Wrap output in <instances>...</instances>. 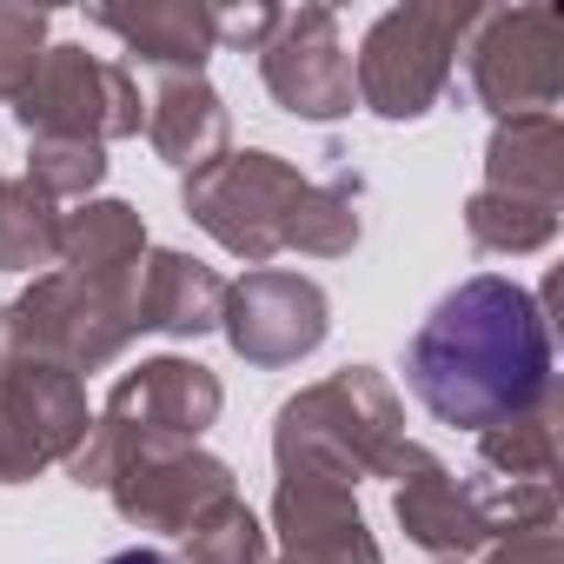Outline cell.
<instances>
[{
	"label": "cell",
	"mask_w": 564,
	"mask_h": 564,
	"mask_svg": "<svg viewBox=\"0 0 564 564\" xmlns=\"http://www.w3.org/2000/svg\"><path fill=\"white\" fill-rule=\"evenodd\" d=\"M412 399L452 432H491L551 399V326L518 279L478 272L452 286L405 346Z\"/></svg>",
	"instance_id": "obj_1"
},
{
	"label": "cell",
	"mask_w": 564,
	"mask_h": 564,
	"mask_svg": "<svg viewBox=\"0 0 564 564\" xmlns=\"http://www.w3.org/2000/svg\"><path fill=\"white\" fill-rule=\"evenodd\" d=\"M186 219L206 226L232 259L265 265L272 252H313V259H339L359 246L366 219H359V180L333 173V180H306L300 166H286L279 153H219L199 173H186Z\"/></svg>",
	"instance_id": "obj_2"
},
{
	"label": "cell",
	"mask_w": 564,
	"mask_h": 564,
	"mask_svg": "<svg viewBox=\"0 0 564 564\" xmlns=\"http://www.w3.org/2000/svg\"><path fill=\"white\" fill-rule=\"evenodd\" d=\"M140 339V265L80 279V272H41L21 300L0 306V366H67L100 372Z\"/></svg>",
	"instance_id": "obj_3"
},
{
	"label": "cell",
	"mask_w": 564,
	"mask_h": 564,
	"mask_svg": "<svg viewBox=\"0 0 564 564\" xmlns=\"http://www.w3.org/2000/svg\"><path fill=\"white\" fill-rule=\"evenodd\" d=\"M405 452V405L372 366H346L300 399L279 405L272 425V458L279 471H319L339 485L359 478H392Z\"/></svg>",
	"instance_id": "obj_4"
},
{
	"label": "cell",
	"mask_w": 564,
	"mask_h": 564,
	"mask_svg": "<svg viewBox=\"0 0 564 564\" xmlns=\"http://www.w3.org/2000/svg\"><path fill=\"white\" fill-rule=\"evenodd\" d=\"M399 524L412 544L438 551V557H471L498 538H524V531H551L557 524V491L531 485V478H458L445 458H432L425 445L405 438L399 465Z\"/></svg>",
	"instance_id": "obj_5"
},
{
	"label": "cell",
	"mask_w": 564,
	"mask_h": 564,
	"mask_svg": "<svg viewBox=\"0 0 564 564\" xmlns=\"http://www.w3.org/2000/svg\"><path fill=\"white\" fill-rule=\"evenodd\" d=\"M226 392L199 359H140L100 405V419L87 425L80 452L67 458L74 485H107L127 458L147 452H173V445H199V432L219 419Z\"/></svg>",
	"instance_id": "obj_6"
},
{
	"label": "cell",
	"mask_w": 564,
	"mask_h": 564,
	"mask_svg": "<svg viewBox=\"0 0 564 564\" xmlns=\"http://www.w3.org/2000/svg\"><path fill=\"white\" fill-rule=\"evenodd\" d=\"M478 28V8H392L372 21L359 61H352V87L359 107H372L379 120H425L438 107V94L452 87V54L458 41Z\"/></svg>",
	"instance_id": "obj_7"
},
{
	"label": "cell",
	"mask_w": 564,
	"mask_h": 564,
	"mask_svg": "<svg viewBox=\"0 0 564 564\" xmlns=\"http://www.w3.org/2000/svg\"><path fill=\"white\" fill-rule=\"evenodd\" d=\"M14 113L34 140H87V147L127 140L147 127V100H140L133 67L100 61L87 47H47L34 80L21 87Z\"/></svg>",
	"instance_id": "obj_8"
},
{
	"label": "cell",
	"mask_w": 564,
	"mask_h": 564,
	"mask_svg": "<svg viewBox=\"0 0 564 564\" xmlns=\"http://www.w3.org/2000/svg\"><path fill=\"white\" fill-rule=\"evenodd\" d=\"M471 94L498 113H557L564 94V8H498L471 28Z\"/></svg>",
	"instance_id": "obj_9"
},
{
	"label": "cell",
	"mask_w": 564,
	"mask_h": 564,
	"mask_svg": "<svg viewBox=\"0 0 564 564\" xmlns=\"http://www.w3.org/2000/svg\"><path fill=\"white\" fill-rule=\"evenodd\" d=\"M219 333L226 346L246 359V366H300L306 352L326 346L333 333V300L319 279L306 272H279V265H259L246 272L239 286H226V306H219Z\"/></svg>",
	"instance_id": "obj_10"
},
{
	"label": "cell",
	"mask_w": 564,
	"mask_h": 564,
	"mask_svg": "<svg viewBox=\"0 0 564 564\" xmlns=\"http://www.w3.org/2000/svg\"><path fill=\"white\" fill-rule=\"evenodd\" d=\"M87 425V386L67 366H0V485L67 465Z\"/></svg>",
	"instance_id": "obj_11"
},
{
	"label": "cell",
	"mask_w": 564,
	"mask_h": 564,
	"mask_svg": "<svg viewBox=\"0 0 564 564\" xmlns=\"http://www.w3.org/2000/svg\"><path fill=\"white\" fill-rule=\"evenodd\" d=\"M259 74H265V94L300 120H339L359 107L352 54L339 41L333 8H293V14L279 8V28L259 47Z\"/></svg>",
	"instance_id": "obj_12"
},
{
	"label": "cell",
	"mask_w": 564,
	"mask_h": 564,
	"mask_svg": "<svg viewBox=\"0 0 564 564\" xmlns=\"http://www.w3.org/2000/svg\"><path fill=\"white\" fill-rule=\"evenodd\" d=\"M107 491H113V511L140 531H193L219 498H232V465L199 445H173V452L127 458L107 478Z\"/></svg>",
	"instance_id": "obj_13"
},
{
	"label": "cell",
	"mask_w": 564,
	"mask_h": 564,
	"mask_svg": "<svg viewBox=\"0 0 564 564\" xmlns=\"http://www.w3.org/2000/svg\"><path fill=\"white\" fill-rule=\"evenodd\" d=\"M272 524L286 538V557H300V564H386L366 531V511L352 505V485H339V478L279 471Z\"/></svg>",
	"instance_id": "obj_14"
},
{
	"label": "cell",
	"mask_w": 564,
	"mask_h": 564,
	"mask_svg": "<svg viewBox=\"0 0 564 564\" xmlns=\"http://www.w3.org/2000/svg\"><path fill=\"white\" fill-rule=\"evenodd\" d=\"M100 34L127 41V61L160 67V74H199L206 54H219L213 8L199 0H140V8H94L87 14Z\"/></svg>",
	"instance_id": "obj_15"
},
{
	"label": "cell",
	"mask_w": 564,
	"mask_h": 564,
	"mask_svg": "<svg viewBox=\"0 0 564 564\" xmlns=\"http://www.w3.org/2000/svg\"><path fill=\"white\" fill-rule=\"evenodd\" d=\"M219 306H226V279L173 246H147L140 259V333H180V339H199V333H219Z\"/></svg>",
	"instance_id": "obj_16"
},
{
	"label": "cell",
	"mask_w": 564,
	"mask_h": 564,
	"mask_svg": "<svg viewBox=\"0 0 564 564\" xmlns=\"http://www.w3.org/2000/svg\"><path fill=\"white\" fill-rule=\"evenodd\" d=\"M485 193L564 206V127H557V113H518V120H498L491 127Z\"/></svg>",
	"instance_id": "obj_17"
},
{
	"label": "cell",
	"mask_w": 564,
	"mask_h": 564,
	"mask_svg": "<svg viewBox=\"0 0 564 564\" xmlns=\"http://www.w3.org/2000/svg\"><path fill=\"white\" fill-rule=\"evenodd\" d=\"M147 140L160 160L199 173L206 160L226 153V107L199 74H160L153 100H147Z\"/></svg>",
	"instance_id": "obj_18"
},
{
	"label": "cell",
	"mask_w": 564,
	"mask_h": 564,
	"mask_svg": "<svg viewBox=\"0 0 564 564\" xmlns=\"http://www.w3.org/2000/svg\"><path fill=\"white\" fill-rule=\"evenodd\" d=\"M147 259V219L127 199H87L80 213L61 219V272L107 279Z\"/></svg>",
	"instance_id": "obj_19"
},
{
	"label": "cell",
	"mask_w": 564,
	"mask_h": 564,
	"mask_svg": "<svg viewBox=\"0 0 564 564\" xmlns=\"http://www.w3.org/2000/svg\"><path fill=\"white\" fill-rule=\"evenodd\" d=\"M61 199L41 193L28 173L0 180V272H41L61 259Z\"/></svg>",
	"instance_id": "obj_20"
},
{
	"label": "cell",
	"mask_w": 564,
	"mask_h": 564,
	"mask_svg": "<svg viewBox=\"0 0 564 564\" xmlns=\"http://www.w3.org/2000/svg\"><path fill=\"white\" fill-rule=\"evenodd\" d=\"M478 452H485V471H491V478L551 485V471H557V399H544V405L524 412V419H505V425L478 432Z\"/></svg>",
	"instance_id": "obj_21"
},
{
	"label": "cell",
	"mask_w": 564,
	"mask_h": 564,
	"mask_svg": "<svg viewBox=\"0 0 564 564\" xmlns=\"http://www.w3.org/2000/svg\"><path fill=\"white\" fill-rule=\"evenodd\" d=\"M465 226L485 252H538L557 239V206H538V199H511V193H471L465 206Z\"/></svg>",
	"instance_id": "obj_22"
},
{
	"label": "cell",
	"mask_w": 564,
	"mask_h": 564,
	"mask_svg": "<svg viewBox=\"0 0 564 564\" xmlns=\"http://www.w3.org/2000/svg\"><path fill=\"white\" fill-rule=\"evenodd\" d=\"M186 564H265V524L239 505V491L186 531Z\"/></svg>",
	"instance_id": "obj_23"
},
{
	"label": "cell",
	"mask_w": 564,
	"mask_h": 564,
	"mask_svg": "<svg viewBox=\"0 0 564 564\" xmlns=\"http://www.w3.org/2000/svg\"><path fill=\"white\" fill-rule=\"evenodd\" d=\"M28 180L41 193H54V199H87L107 180V147H87V140H34Z\"/></svg>",
	"instance_id": "obj_24"
},
{
	"label": "cell",
	"mask_w": 564,
	"mask_h": 564,
	"mask_svg": "<svg viewBox=\"0 0 564 564\" xmlns=\"http://www.w3.org/2000/svg\"><path fill=\"white\" fill-rule=\"evenodd\" d=\"M47 14L41 8H0V100H21V87L34 80L41 54H47Z\"/></svg>",
	"instance_id": "obj_25"
},
{
	"label": "cell",
	"mask_w": 564,
	"mask_h": 564,
	"mask_svg": "<svg viewBox=\"0 0 564 564\" xmlns=\"http://www.w3.org/2000/svg\"><path fill=\"white\" fill-rule=\"evenodd\" d=\"M445 564H564L557 531H524V538H498L471 557H445Z\"/></svg>",
	"instance_id": "obj_26"
},
{
	"label": "cell",
	"mask_w": 564,
	"mask_h": 564,
	"mask_svg": "<svg viewBox=\"0 0 564 564\" xmlns=\"http://www.w3.org/2000/svg\"><path fill=\"white\" fill-rule=\"evenodd\" d=\"M213 28H219V47H232V54H259V47L272 41V28H279V8H232V14L213 8Z\"/></svg>",
	"instance_id": "obj_27"
},
{
	"label": "cell",
	"mask_w": 564,
	"mask_h": 564,
	"mask_svg": "<svg viewBox=\"0 0 564 564\" xmlns=\"http://www.w3.org/2000/svg\"><path fill=\"white\" fill-rule=\"evenodd\" d=\"M107 564H180V557H166V551H153V544H133V551H113Z\"/></svg>",
	"instance_id": "obj_28"
},
{
	"label": "cell",
	"mask_w": 564,
	"mask_h": 564,
	"mask_svg": "<svg viewBox=\"0 0 564 564\" xmlns=\"http://www.w3.org/2000/svg\"><path fill=\"white\" fill-rule=\"evenodd\" d=\"M279 564H300V557H279Z\"/></svg>",
	"instance_id": "obj_29"
}]
</instances>
